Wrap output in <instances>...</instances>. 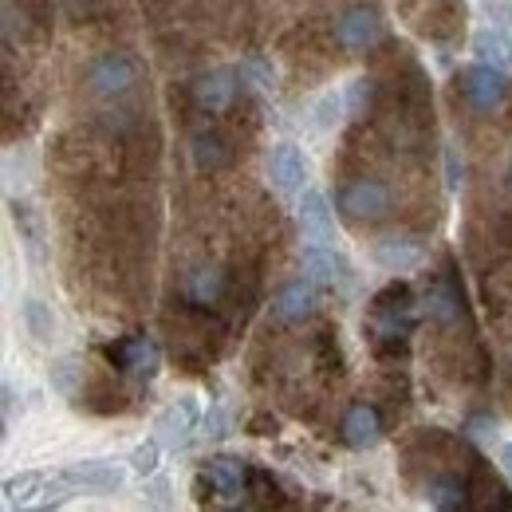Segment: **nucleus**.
<instances>
[{
  "mask_svg": "<svg viewBox=\"0 0 512 512\" xmlns=\"http://www.w3.org/2000/svg\"><path fill=\"white\" fill-rule=\"evenodd\" d=\"M197 422H201L197 398H178V402H170V406L158 414V422H154V438H158L166 449H182V446H190Z\"/></svg>",
  "mask_w": 512,
  "mask_h": 512,
  "instance_id": "0eeeda50",
  "label": "nucleus"
},
{
  "mask_svg": "<svg viewBox=\"0 0 512 512\" xmlns=\"http://www.w3.org/2000/svg\"><path fill=\"white\" fill-rule=\"evenodd\" d=\"M201 426H205V430H201V434H205V438H209V442H221V438H225V434H229V430H225V426H229V422H225V410H209V414H205V422H201Z\"/></svg>",
  "mask_w": 512,
  "mask_h": 512,
  "instance_id": "c756f323",
  "label": "nucleus"
},
{
  "mask_svg": "<svg viewBox=\"0 0 512 512\" xmlns=\"http://www.w3.org/2000/svg\"><path fill=\"white\" fill-rule=\"evenodd\" d=\"M375 260L386 272H418L426 264V249L414 237H386L375 245Z\"/></svg>",
  "mask_w": 512,
  "mask_h": 512,
  "instance_id": "2eb2a0df",
  "label": "nucleus"
},
{
  "mask_svg": "<svg viewBox=\"0 0 512 512\" xmlns=\"http://www.w3.org/2000/svg\"><path fill=\"white\" fill-rule=\"evenodd\" d=\"M501 469H505V477L512 481V442H505V446H501Z\"/></svg>",
  "mask_w": 512,
  "mask_h": 512,
  "instance_id": "f704fd0d",
  "label": "nucleus"
},
{
  "mask_svg": "<svg viewBox=\"0 0 512 512\" xmlns=\"http://www.w3.org/2000/svg\"><path fill=\"white\" fill-rule=\"evenodd\" d=\"M481 12L501 24V28H512V0H481Z\"/></svg>",
  "mask_w": 512,
  "mask_h": 512,
  "instance_id": "c85d7f7f",
  "label": "nucleus"
},
{
  "mask_svg": "<svg viewBox=\"0 0 512 512\" xmlns=\"http://www.w3.org/2000/svg\"><path fill=\"white\" fill-rule=\"evenodd\" d=\"M162 442L158 438H150V442H142V446L130 449V469L138 473V477H154L158 473V465H162Z\"/></svg>",
  "mask_w": 512,
  "mask_h": 512,
  "instance_id": "393cba45",
  "label": "nucleus"
},
{
  "mask_svg": "<svg viewBox=\"0 0 512 512\" xmlns=\"http://www.w3.org/2000/svg\"><path fill=\"white\" fill-rule=\"evenodd\" d=\"M300 233L308 245H335V209L323 190H304L300 197Z\"/></svg>",
  "mask_w": 512,
  "mask_h": 512,
  "instance_id": "1a4fd4ad",
  "label": "nucleus"
},
{
  "mask_svg": "<svg viewBox=\"0 0 512 512\" xmlns=\"http://www.w3.org/2000/svg\"><path fill=\"white\" fill-rule=\"evenodd\" d=\"M103 355H107L119 371L134 375V379H154V375H158V363H162L158 343L146 339V335H127V339H119V343H107Z\"/></svg>",
  "mask_w": 512,
  "mask_h": 512,
  "instance_id": "39448f33",
  "label": "nucleus"
},
{
  "mask_svg": "<svg viewBox=\"0 0 512 512\" xmlns=\"http://www.w3.org/2000/svg\"><path fill=\"white\" fill-rule=\"evenodd\" d=\"M335 209L347 221H379V217L390 213V190H386L379 178L347 182L343 190L335 193Z\"/></svg>",
  "mask_w": 512,
  "mask_h": 512,
  "instance_id": "7ed1b4c3",
  "label": "nucleus"
},
{
  "mask_svg": "<svg viewBox=\"0 0 512 512\" xmlns=\"http://www.w3.org/2000/svg\"><path fill=\"white\" fill-rule=\"evenodd\" d=\"M229 292V272L221 268V264H205V268H197L190 280H186V296H190L193 304H221V296Z\"/></svg>",
  "mask_w": 512,
  "mask_h": 512,
  "instance_id": "a211bd4d",
  "label": "nucleus"
},
{
  "mask_svg": "<svg viewBox=\"0 0 512 512\" xmlns=\"http://www.w3.org/2000/svg\"><path fill=\"white\" fill-rule=\"evenodd\" d=\"M379 438H383V418H379V410L367 406V402L351 406L347 418H343V442L351 449H375Z\"/></svg>",
  "mask_w": 512,
  "mask_h": 512,
  "instance_id": "ddd939ff",
  "label": "nucleus"
},
{
  "mask_svg": "<svg viewBox=\"0 0 512 512\" xmlns=\"http://www.w3.org/2000/svg\"><path fill=\"white\" fill-rule=\"evenodd\" d=\"M75 386H79V367H75V359H60V363H52V390H56V394H64V398H71V394H75Z\"/></svg>",
  "mask_w": 512,
  "mask_h": 512,
  "instance_id": "cd10ccee",
  "label": "nucleus"
},
{
  "mask_svg": "<svg viewBox=\"0 0 512 512\" xmlns=\"http://www.w3.org/2000/svg\"><path fill=\"white\" fill-rule=\"evenodd\" d=\"M335 40L343 52H371L383 40V16L371 4H355L335 20Z\"/></svg>",
  "mask_w": 512,
  "mask_h": 512,
  "instance_id": "20e7f679",
  "label": "nucleus"
},
{
  "mask_svg": "<svg viewBox=\"0 0 512 512\" xmlns=\"http://www.w3.org/2000/svg\"><path fill=\"white\" fill-rule=\"evenodd\" d=\"M469 438H477V442H497L493 418H469Z\"/></svg>",
  "mask_w": 512,
  "mask_h": 512,
  "instance_id": "2f4dec72",
  "label": "nucleus"
},
{
  "mask_svg": "<svg viewBox=\"0 0 512 512\" xmlns=\"http://www.w3.org/2000/svg\"><path fill=\"white\" fill-rule=\"evenodd\" d=\"M469 52H473V60H477V64H489V67L509 71L512 67V32L509 28H501V24H485V28H477V32H473Z\"/></svg>",
  "mask_w": 512,
  "mask_h": 512,
  "instance_id": "f8f14e48",
  "label": "nucleus"
},
{
  "mask_svg": "<svg viewBox=\"0 0 512 512\" xmlns=\"http://www.w3.org/2000/svg\"><path fill=\"white\" fill-rule=\"evenodd\" d=\"M205 477H209V485H213L217 493L233 497V493H245L249 465H245L241 457H225V453H217V457L205 461Z\"/></svg>",
  "mask_w": 512,
  "mask_h": 512,
  "instance_id": "f3484780",
  "label": "nucleus"
},
{
  "mask_svg": "<svg viewBox=\"0 0 512 512\" xmlns=\"http://www.w3.org/2000/svg\"><path fill=\"white\" fill-rule=\"evenodd\" d=\"M71 489H95V493H119L127 481V469H119L115 461H75L60 469Z\"/></svg>",
  "mask_w": 512,
  "mask_h": 512,
  "instance_id": "9d476101",
  "label": "nucleus"
},
{
  "mask_svg": "<svg viewBox=\"0 0 512 512\" xmlns=\"http://www.w3.org/2000/svg\"><path fill=\"white\" fill-rule=\"evenodd\" d=\"M430 316H434V320H442V323L457 320V292H453V284H449V280H442V284L430 292Z\"/></svg>",
  "mask_w": 512,
  "mask_h": 512,
  "instance_id": "a878e982",
  "label": "nucleus"
},
{
  "mask_svg": "<svg viewBox=\"0 0 512 512\" xmlns=\"http://www.w3.org/2000/svg\"><path fill=\"white\" fill-rule=\"evenodd\" d=\"M146 493H150V505H170V497H166V493H170V485H166V481H154Z\"/></svg>",
  "mask_w": 512,
  "mask_h": 512,
  "instance_id": "72a5a7b5",
  "label": "nucleus"
},
{
  "mask_svg": "<svg viewBox=\"0 0 512 512\" xmlns=\"http://www.w3.org/2000/svg\"><path fill=\"white\" fill-rule=\"evenodd\" d=\"M197 107L201 111H209V115H221V111H229L233 107V99H237V75L233 71H209V75H201L197 79Z\"/></svg>",
  "mask_w": 512,
  "mask_h": 512,
  "instance_id": "4468645a",
  "label": "nucleus"
},
{
  "mask_svg": "<svg viewBox=\"0 0 512 512\" xmlns=\"http://www.w3.org/2000/svg\"><path fill=\"white\" fill-rule=\"evenodd\" d=\"M36 493H44V473H20V477H8L4 481V505L8 509H24V505H36Z\"/></svg>",
  "mask_w": 512,
  "mask_h": 512,
  "instance_id": "4be33fe9",
  "label": "nucleus"
},
{
  "mask_svg": "<svg viewBox=\"0 0 512 512\" xmlns=\"http://www.w3.org/2000/svg\"><path fill=\"white\" fill-rule=\"evenodd\" d=\"M268 182L280 193H300L308 186V154L296 142H276L268 154Z\"/></svg>",
  "mask_w": 512,
  "mask_h": 512,
  "instance_id": "423d86ee",
  "label": "nucleus"
},
{
  "mask_svg": "<svg viewBox=\"0 0 512 512\" xmlns=\"http://www.w3.org/2000/svg\"><path fill=\"white\" fill-rule=\"evenodd\" d=\"M505 190H509V197H512V166H509V174H505Z\"/></svg>",
  "mask_w": 512,
  "mask_h": 512,
  "instance_id": "c9c22d12",
  "label": "nucleus"
},
{
  "mask_svg": "<svg viewBox=\"0 0 512 512\" xmlns=\"http://www.w3.org/2000/svg\"><path fill=\"white\" fill-rule=\"evenodd\" d=\"M190 158L201 174H213V170H221L229 162V146H225V138L217 130H197L190 138Z\"/></svg>",
  "mask_w": 512,
  "mask_h": 512,
  "instance_id": "aec40b11",
  "label": "nucleus"
},
{
  "mask_svg": "<svg viewBox=\"0 0 512 512\" xmlns=\"http://www.w3.org/2000/svg\"><path fill=\"white\" fill-rule=\"evenodd\" d=\"M316 304H320V296H316V284L308 276L304 280H288L272 296V316L280 323H304L316 316Z\"/></svg>",
  "mask_w": 512,
  "mask_h": 512,
  "instance_id": "9b49d317",
  "label": "nucleus"
},
{
  "mask_svg": "<svg viewBox=\"0 0 512 512\" xmlns=\"http://www.w3.org/2000/svg\"><path fill=\"white\" fill-rule=\"evenodd\" d=\"M241 79H249L260 91H272L276 87V67L268 64V60H260V56H253V60L241 64Z\"/></svg>",
  "mask_w": 512,
  "mask_h": 512,
  "instance_id": "bb28decb",
  "label": "nucleus"
},
{
  "mask_svg": "<svg viewBox=\"0 0 512 512\" xmlns=\"http://www.w3.org/2000/svg\"><path fill=\"white\" fill-rule=\"evenodd\" d=\"M300 264L316 288H347L351 284V264L335 253V245H308Z\"/></svg>",
  "mask_w": 512,
  "mask_h": 512,
  "instance_id": "6e6552de",
  "label": "nucleus"
},
{
  "mask_svg": "<svg viewBox=\"0 0 512 512\" xmlns=\"http://www.w3.org/2000/svg\"><path fill=\"white\" fill-rule=\"evenodd\" d=\"M461 178H465V162H461V158H457V150L449 146L446 150V186L449 190H457V186H461Z\"/></svg>",
  "mask_w": 512,
  "mask_h": 512,
  "instance_id": "7c9ffc66",
  "label": "nucleus"
},
{
  "mask_svg": "<svg viewBox=\"0 0 512 512\" xmlns=\"http://www.w3.org/2000/svg\"><path fill=\"white\" fill-rule=\"evenodd\" d=\"M12 217H16V229H20V241H24V253L32 260V268H44L48 264V245H44V225L36 221V213L28 205H12Z\"/></svg>",
  "mask_w": 512,
  "mask_h": 512,
  "instance_id": "412c9836",
  "label": "nucleus"
},
{
  "mask_svg": "<svg viewBox=\"0 0 512 512\" xmlns=\"http://www.w3.org/2000/svg\"><path fill=\"white\" fill-rule=\"evenodd\" d=\"M426 501L442 512H457L473 505V501H469V485H465L461 477H453V473H438V477L426 481Z\"/></svg>",
  "mask_w": 512,
  "mask_h": 512,
  "instance_id": "6ab92c4d",
  "label": "nucleus"
},
{
  "mask_svg": "<svg viewBox=\"0 0 512 512\" xmlns=\"http://www.w3.org/2000/svg\"><path fill=\"white\" fill-rule=\"evenodd\" d=\"M138 79H142V67H138V60L123 56V52L99 56L95 64L87 67V87L99 99H123L138 87Z\"/></svg>",
  "mask_w": 512,
  "mask_h": 512,
  "instance_id": "f03ea898",
  "label": "nucleus"
},
{
  "mask_svg": "<svg viewBox=\"0 0 512 512\" xmlns=\"http://www.w3.org/2000/svg\"><path fill=\"white\" fill-rule=\"evenodd\" d=\"M0 402H4V430H12V422H16V390L8 383L0 390Z\"/></svg>",
  "mask_w": 512,
  "mask_h": 512,
  "instance_id": "473e14b6",
  "label": "nucleus"
},
{
  "mask_svg": "<svg viewBox=\"0 0 512 512\" xmlns=\"http://www.w3.org/2000/svg\"><path fill=\"white\" fill-rule=\"evenodd\" d=\"M343 119H351L347 115V99H343V91H323L320 99H316V107H312V127L316 130H335Z\"/></svg>",
  "mask_w": 512,
  "mask_h": 512,
  "instance_id": "5701e85b",
  "label": "nucleus"
},
{
  "mask_svg": "<svg viewBox=\"0 0 512 512\" xmlns=\"http://www.w3.org/2000/svg\"><path fill=\"white\" fill-rule=\"evenodd\" d=\"M343 99H347V115H351V119H363L367 107H371V99H375V83H371L367 75H359V79H351V83L343 87Z\"/></svg>",
  "mask_w": 512,
  "mask_h": 512,
  "instance_id": "b1692460",
  "label": "nucleus"
},
{
  "mask_svg": "<svg viewBox=\"0 0 512 512\" xmlns=\"http://www.w3.org/2000/svg\"><path fill=\"white\" fill-rule=\"evenodd\" d=\"M20 320H24V331L32 335V343H40V347H52L60 339V320H56L52 304H44L40 296L20 300Z\"/></svg>",
  "mask_w": 512,
  "mask_h": 512,
  "instance_id": "dca6fc26",
  "label": "nucleus"
},
{
  "mask_svg": "<svg viewBox=\"0 0 512 512\" xmlns=\"http://www.w3.org/2000/svg\"><path fill=\"white\" fill-rule=\"evenodd\" d=\"M457 87H461V95H465V107L477 111V115H493V111H501V103H505V95H509V79H505V71H501V67L477 64V60L457 75Z\"/></svg>",
  "mask_w": 512,
  "mask_h": 512,
  "instance_id": "f257e3e1",
  "label": "nucleus"
}]
</instances>
